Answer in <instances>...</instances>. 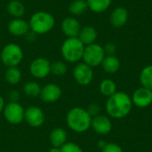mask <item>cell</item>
I'll list each match as a JSON object with an SVG mask.
<instances>
[{
	"label": "cell",
	"mask_w": 152,
	"mask_h": 152,
	"mask_svg": "<svg viewBox=\"0 0 152 152\" xmlns=\"http://www.w3.org/2000/svg\"><path fill=\"white\" fill-rule=\"evenodd\" d=\"M133 105L129 94L124 92H117L107 99L105 110L110 118L121 119L131 112Z\"/></svg>",
	"instance_id": "6da1fadb"
},
{
	"label": "cell",
	"mask_w": 152,
	"mask_h": 152,
	"mask_svg": "<svg viewBox=\"0 0 152 152\" xmlns=\"http://www.w3.org/2000/svg\"><path fill=\"white\" fill-rule=\"evenodd\" d=\"M66 122L69 129L75 133L82 134L91 128L92 117L86 109L81 107L71 108L66 116Z\"/></svg>",
	"instance_id": "7a4b0ae2"
},
{
	"label": "cell",
	"mask_w": 152,
	"mask_h": 152,
	"mask_svg": "<svg viewBox=\"0 0 152 152\" xmlns=\"http://www.w3.org/2000/svg\"><path fill=\"white\" fill-rule=\"evenodd\" d=\"M28 25L30 31L35 35H45L54 28L55 18L48 12L38 11L31 15Z\"/></svg>",
	"instance_id": "3957f363"
},
{
	"label": "cell",
	"mask_w": 152,
	"mask_h": 152,
	"mask_svg": "<svg viewBox=\"0 0 152 152\" xmlns=\"http://www.w3.org/2000/svg\"><path fill=\"white\" fill-rule=\"evenodd\" d=\"M85 47L78 37H67L61 46V53L66 61L76 63L82 60Z\"/></svg>",
	"instance_id": "277c9868"
},
{
	"label": "cell",
	"mask_w": 152,
	"mask_h": 152,
	"mask_svg": "<svg viewBox=\"0 0 152 152\" xmlns=\"http://www.w3.org/2000/svg\"><path fill=\"white\" fill-rule=\"evenodd\" d=\"M24 57L22 48L14 43H9L5 45L0 53V60L1 62L6 66L10 67H18Z\"/></svg>",
	"instance_id": "5b68a950"
},
{
	"label": "cell",
	"mask_w": 152,
	"mask_h": 152,
	"mask_svg": "<svg viewBox=\"0 0 152 152\" xmlns=\"http://www.w3.org/2000/svg\"><path fill=\"white\" fill-rule=\"evenodd\" d=\"M106 54L103 50V46L99 44H92L85 47L83 54V62L90 66L91 68L98 67L102 64Z\"/></svg>",
	"instance_id": "8992f818"
},
{
	"label": "cell",
	"mask_w": 152,
	"mask_h": 152,
	"mask_svg": "<svg viewBox=\"0 0 152 152\" xmlns=\"http://www.w3.org/2000/svg\"><path fill=\"white\" fill-rule=\"evenodd\" d=\"M25 109L19 102H9L5 104L3 115L4 119L12 125H19L24 120Z\"/></svg>",
	"instance_id": "52a82bcc"
},
{
	"label": "cell",
	"mask_w": 152,
	"mask_h": 152,
	"mask_svg": "<svg viewBox=\"0 0 152 152\" xmlns=\"http://www.w3.org/2000/svg\"><path fill=\"white\" fill-rule=\"evenodd\" d=\"M50 61L44 57H38L34 59L29 65V72L32 77L37 79L46 77L51 73Z\"/></svg>",
	"instance_id": "ba28073f"
},
{
	"label": "cell",
	"mask_w": 152,
	"mask_h": 152,
	"mask_svg": "<svg viewBox=\"0 0 152 152\" xmlns=\"http://www.w3.org/2000/svg\"><path fill=\"white\" fill-rule=\"evenodd\" d=\"M73 77L75 81L80 86H88L94 79L93 68L85 62L77 63L73 69Z\"/></svg>",
	"instance_id": "9c48e42d"
},
{
	"label": "cell",
	"mask_w": 152,
	"mask_h": 152,
	"mask_svg": "<svg viewBox=\"0 0 152 152\" xmlns=\"http://www.w3.org/2000/svg\"><path fill=\"white\" fill-rule=\"evenodd\" d=\"M24 120L31 127H40L45 123V116L41 108L37 106H30L25 109Z\"/></svg>",
	"instance_id": "30bf717a"
},
{
	"label": "cell",
	"mask_w": 152,
	"mask_h": 152,
	"mask_svg": "<svg viewBox=\"0 0 152 152\" xmlns=\"http://www.w3.org/2000/svg\"><path fill=\"white\" fill-rule=\"evenodd\" d=\"M91 127L100 135H106L112 130V123L110 118L106 115H98L92 118Z\"/></svg>",
	"instance_id": "8fae6325"
},
{
	"label": "cell",
	"mask_w": 152,
	"mask_h": 152,
	"mask_svg": "<svg viewBox=\"0 0 152 152\" xmlns=\"http://www.w3.org/2000/svg\"><path fill=\"white\" fill-rule=\"evenodd\" d=\"M132 102L138 108H146L152 103V91L145 87L137 88L132 97Z\"/></svg>",
	"instance_id": "7c38bea8"
},
{
	"label": "cell",
	"mask_w": 152,
	"mask_h": 152,
	"mask_svg": "<svg viewBox=\"0 0 152 152\" xmlns=\"http://www.w3.org/2000/svg\"><path fill=\"white\" fill-rule=\"evenodd\" d=\"M81 28L80 22L74 16L64 18L61 23V29L67 37H77Z\"/></svg>",
	"instance_id": "4fadbf2b"
},
{
	"label": "cell",
	"mask_w": 152,
	"mask_h": 152,
	"mask_svg": "<svg viewBox=\"0 0 152 152\" xmlns=\"http://www.w3.org/2000/svg\"><path fill=\"white\" fill-rule=\"evenodd\" d=\"M61 89L58 85L50 83L42 87L39 97L43 102L46 103H53L61 98Z\"/></svg>",
	"instance_id": "5bb4252c"
},
{
	"label": "cell",
	"mask_w": 152,
	"mask_h": 152,
	"mask_svg": "<svg viewBox=\"0 0 152 152\" xmlns=\"http://www.w3.org/2000/svg\"><path fill=\"white\" fill-rule=\"evenodd\" d=\"M7 30L12 36L20 37H25L30 31V28L27 20L22 18H16L10 20L7 26Z\"/></svg>",
	"instance_id": "9a60e30c"
},
{
	"label": "cell",
	"mask_w": 152,
	"mask_h": 152,
	"mask_svg": "<svg viewBox=\"0 0 152 152\" xmlns=\"http://www.w3.org/2000/svg\"><path fill=\"white\" fill-rule=\"evenodd\" d=\"M128 16H129L128 11L126 8L119 6V7L115 8L111 12L110 20L113 27L121 28L126 24V22L128 20Z\"/></svg>",
	"instance_id": "2e32d148"
},
{
	"label": "cell",
	"mask_w": 152,
	"mask_h": 152,
	"mask_svg": "<svg viewBox=\"0 0 152 152\" xmlns=\"http://www.w3.org/2000/svg\"><path fill=\"white\" fill-rule=\"evenodd\" d=\"M77 37L85 45V46H86L95 43L98 37V32L95 28L92 26H86L81 28Z\"/></svg>",
	"instance_id": "e0dca14e"
},
{
	"label": "cell",
	"mask_w": 152,
	"mask_h": 152,
	"mask_svg": "<svg viewBox=\"0 0 152 152\" xmlns=\"http://www.w3.org/2000/svg\"><path fill=\"white\" fill-rule=\"evenodd\" d=\"M68 134L65 129L61 127H56L52 130L49 135V141L53 147L61 148L67 142Z\"/></svg>",
	"instance_id": "ac0fdd59"
},
{
	"label": "cell",
	"mask_w": 152,
	"mask_h": 152,
	"mask_svg": "<svg viewBox=\"0 0 152 152\" xmlns=\"http://www.w3.org/2000/svg\"><path fill=\"white\" fill-rule=\"evenodd\" d=\"M101 65L106 73L114 74L118 71L120 68V61L115 55H106Z\"/></svg>",
	"instance_id": "d6986e66"
},
{
	"label": "cell",
	"mask_w": 152,
	"mask_h": 152,
	"mask_svg": "<svg viewBox=\"0 0 152 152\" xmlns=\"http://www.w3.org/2000/svg\"><path fill=\"white\" fill-rule=\"evenodd\" d=\"M6 10L12 19L22 18L25 14V6L20 0H11L6 5Z\"/></svg>",
	"instance_id": "ffe728a7"
},
{
	"label": "cell",
	"mask_w": 152,
	"mask_h": 152,
	"mask_svg": "<svg viewBox=\"0 0 152 152\" xmlns=\"http://www.w3.org/2000/svg\"><path fill=\"white\" fill-rule=\"evenodd\" d=\"M22 74L18 67H10L4 72V80L11 86L19 84L21 80Z\"/></svg>",
	"instance_id": "44dd1931"
},
{
	"label": "cell",
	"mask_w": 152,
	"mask_h": 152,
	"mask_svg": "<svg viewBox=\"0 0 152 152\" xmlns=\"http://www.w3.org/2000/svg\"><path fill=\"white\" fill-rule=\"evenodd\" d=\"M69 12L74 17L83 15L87 10L88 5L86 0H73L69 5Z\"/></svg>",
	"instance_id": "7402d4cb"
},
{
	"label": "cell",
	"mask_w": 152,
	"mask_h": 152,
	"mask_svg": "<svg viewBox=\"0 0 152 152\" xmlns=\"http://www.w3.org/2000/svg\"><path fill=\"white\" fill-rule=\"evenodd\" d=\"M99 89H100V93L107 98L110 97L111 95H113L115 93L118 92L116 83L112 79H110V78L103 79L100 83Z\"/></svg>",
	"instance_id": "603a6c76"
},
{
	"label": "cell",
	"mask_w": 152,
	"mask_h": 152,
	"mask_svg": "<svg viewBox=\"0 0 152 152\" xmlns=\"http://www.w3.org/2000/svg\"><path fill=\"white\" fill-rule=\"evenodd\" d=\"M88 9L94 12L101 13L109 9L111 0H86Z\"/></svg>",
	"instance_id": "cb8c5ba5"
},
{
	"label": "cell",
	"mask_w": 152,
	"mask_h": 152,
	"mask_svg": "<svg viewBox=\"0 0 152 152\" xmlns=\"http://www.w3.org/2000/svg\"><path fill=\"white\" fill-rule=\"evenodd\" d=\"M139 78L142 87L152 91V65L146 66L142 69Z\"/></svg>",
	"instance_id": "d4e9b609"
},
{
	"label": "cell",
	"mask_w": 152,
	"mask_h": 152,
	"mask_svg": "<svg viewBox=\"0 0 152 152\" xmlns=\"http://www.w3.org/2000/svg\"><path fill=\"white\" fill-rule=\"evenodd\" d=\"M41 89H42V87L39 86V84L37 82H34V81L27 82L23 86L24 94L27 96L32 97V98L39 97L40 93H41Z\"/></svg>",
	"instance_id": "484cf974"
},
{
	"label": "cell",
	"mask_w": 152,
	"mask_h": 152,
	"mask_svg": "<svg viewBox=\"0 0 152 152\" xmlns=\"http://www.w3.org/2000/svg\"><path fill=\"white\" fill-rule=\"evenodd\" d=\"M68 71L67 65L62 61H55L51 63V73L56 77H62Z\"/></svg>",
	"instance_id": "4316f807"
},
{
	"label": "cell",
	"mask_w": 152,
	"mask_h": 152,
	"mask_svg": "<svg viewBox=\"0 0 152 152\" xmlns=\"http://www.w3.org/2000/svg\"><path fill=\"white\" fill-rule=\"evenodd\" d=\"M61 152H84L78 144L72 142H67L61 147Z\"/></svg>",
	"instance_id": "83f0119b"
},
{
	"label": "cell",
	"mask_w": 152,
	"mask_h": 152,
	"mask_svg": "<svg viewBox=\"0 0 152 152\" xmlns=\"http://www.w3.org/2000/svg\"><path fill=\"white\" fill-rule=\"evenodd\" d=\"M86 110V111L88 112V114L92 118L100 115V112H101V107H100V105L97 104V103H94V102L90 103Z\"/></svg>",
	"instance_id": "f1b7e54d"
},
{
	"label": "cell",
	"mask_w": 152,
	"mask_h": 152,
	"mask_svg": "<svg viewBox=\"0 0 152 152\" xmlns=\"http://www.w3.org/2000/svg\"><path fill=\"white\" fill-rule=\"evenodd\" d=\"M102 152H124L122 148L114 142H109L106 146L102 150Z\"/></svg>",
	"instance_id": "f546056e"
},
{
	"label": "cell",
	"mask_w": 152,
	"mask_h": 152,
	"mask_svg": "<svg viewBox=\"0 0 152 152\" xmlns=\"http://www.w3.org/2000/svg\"><path fill=\"white\" fill-rule=\"evenodd\" d=\"M103 50L106 55H115L116 52H117V46L115 44L113 43H107L104 46H103Z\"/></svg>",
	"instance_id": "4dcf8cb0"
},
{
	"label": "cell",
	"mask_w": 152,
	"mask_h": 152,
	"mask_svg": "<svg viewBox=\"0 0 152 152\" xmlns=\"http://www.w3.org/2000/svg\"><path fill=\"white\" fill-rule=\"evenodd\" d=\"M8 98H9V101L10 102H19V99H20V94L16 90H12L8 94Z\"/></svg>",
	"instance_id": "1f68e13d"
},
{
	"label": "cell",
	"mask_w": 152,
	"mask_h": 152,
	"mask_svg": "<svg viewBox=\"0 0 152 152\" xmlns=\"http://www.w3.org/2000/svg\"><path fill=\"white\" fill-rule=\"evenodd\" d=\"M4 106H5L4 99L3 98V96H2V95H0V113H3V110H4Z\"/></svg>",
	"instance_id": "d6a6232c"
},
{
	"label": "cell",
	"mask_w": 152,
	"mask_h": 152,
	"mask_svg": "<svg viewBox=\"0 0 152 152\" xmlns=\"http://www.w3.org/2000/svg\"><path fill=\"white\" fill-rule=\"evenodd\" d=\"M106 144H107V142H106L105 141H103V140H100V141H98V142H97V146H98V148H100L101 150H102V149L106 146Z\"/></svg>",
	"instance_id": "836d02e7"
},
{
	"label": "cell",
	"mask_w": 152,
	"mask_h": 152,
	"mask_svg": "<svg viewBox=\"0 0 152 152\" xmlns=\"http://www.w3.org/2000/svg\"><path fill=\"white\" fill-rule=\"evenodd\" d=\"M48 152H61V148H56V147H52Z\"/></svg>",
	"instance_id": "e575fe53"
},
{
	"label": "cell",
	"mask_w": 152,
	"mask_h": 152,
	"mask_svg": "<svg viewBox=\"0 0 152 152\" xmlns=\"http://www.w3.org/2000/svg\"><path fill=\"white\" fill-rule=\"evenodd\" d=\"M20 1H23V0H20Z\"/></svg>",
	"instance_id": "d590c367"
}]
</instances>
